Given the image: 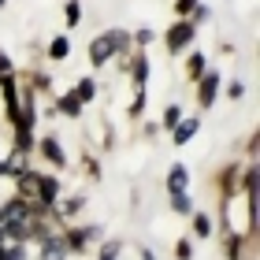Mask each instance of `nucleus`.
<instances>
[{
	"label": "nucleus",
	"instance_id": "nucleus-6",
	"mask_svg": "<svg viewBox=\"0 0 260 260\" xmlns=\"http://www.w3.org/2000/svg\"><path fill=\"white\" fill-rule=\"evenodd\" d=\"M89 60H93V67H104V63L112 60V45H108V34L93 38V45H89Z\"/></svg>",
	"mask_w": 260,
	"mask_h": 260
},
{
	"label": "nucleus",
	"instance_id": "nucleus-9",
	"mask_svg": "<svg viewBox=\"0 0 260 260\" xmlns=\"http://www.w3.org/2000/svg\"><path fill=\"white\" fill-rule=\"evenodd\" d=\"M171 134H175V145H186V141H190V138L197 134V119H186V123H179V126L171 130Z\"/></svg>",
	"mask_w": 260,
	"mask_h": 260
},
{
	"label": "nucleus",
	"instance_id": "nucleus-16",
	"mask_svg": "<svg viewBox=\"0 0 260 260\" xmlns=\"http://www.w3.org/2000/svg\"><path fill=\"white\" fill-rule=\"evenodd\" d=\"M145 78H149V60H145V56H138V60H134V86L145 89Z\"/></svg>",
	"mask_w": 260,
	"mask_h": 260
},
{
	"label": "nucleus",
	"instance_id": "nucleus-7",
	"mask_svg": "<svg viewBox=\"0 0 260 260\" xmlns=\"http://www.w3.org/2000/svg\"><path fill=\"white\" fill-rule=\"evenodd\" d=\"M186 182H190L186 168H182V164H175V168L168 171V193H179V190H186Z\"/></svg>",
	"mask_w": 260,
	"mask_h": 260
},
{
	"label": "nucleus",
	"instance_id": "nucleus-35",
	"mask_svg": "<svg viewBox=\"0 0 260 260\" xmlns=\"http://www.w3.org/2000/svg\"><path fill=\"white\" fill-rule=\"evenodd\" d=\"M0 175H8V160H0Z\"/></svg>",
	"mask_w": 260,
	"mask_h": 260
},
{
	"label": "nucleus",
	"instance_id": "nucleus-2",
	"mask_svg": "<svg viewBox=\"0 0 260 260\" xmlns=\"http://www.w3.org/2000/svg\"><path fill=\"white\" fill-rule=\"evenodd\" d=\"M56 193H60V182L49 179V175H41V182H38V205H41V212L56 208Z\"/></svg>",
	"mask_w": 260,
	"mask_h": 260
},
{
	"label": "nucleus",
	"instance_id": "nucleus-34",
	"mask_svg": "<svg viewBox=\"0 0 260 260\" xmlns=\"http://www.w3.org/2000/svg\"><path fill=\"white\" fill-rule=\"evenodd\" d=\"M141 260H156V256H152V249H145V245H141Z\"/></svg>",
	"mask_w": 260,
	"mask_h": 260
},
{
	"label": "nucleus",
	"instance_id": "nucleus-20",
	"mask_svg": "<svg viewBox=\"0 0 260 260\" xmlns=\"http://www.w3.org/2000/svg\"><path fill=\"white\" fill-rule=\"evenodd\" d=\"M119 253H123V242H119V238L101 245V260H119Z\"/></svg>",
	"mask_w": 260,
	"mask_h": 260
},
{
	"label": "nucleus",
	"instance_id": "nucleus-27",
	"mask_svg": "<svg viewBox=\"0 0 260 260\" xmlns=\"http://www.w3.org/2000/svg\"><path fill=\"white\" fill-rule=\"evenodd\" d=\"M152 38H156V34H152V30L145 26V30H138V34H134V38H130V41H138V45H149Z\"/></svg>",
	"mask_w": 260,
	"mask_h": 260
},
{
	"label": "nucleus",
	"instance_id": "nucleus-5",
	"mask_svg": "<svg viewBox=\"0 0 260 260\" xmlns=\"http://www.w3.org/2000/svg\"><path fill=\"white\" fill-rule=\"evenodd\" d=\"M67 242L63 238H56V234H49V238L41 242V260H67Z\"/></svg>",
	"mask_w": 260,
	"mask_h": 260
},
{
	"label": "nucleus",
	"instance_id": "nucleus-33",
	"mask_svg": "<svg viewBox=\"0 0 260 260\" xmlns=\"http://www.w3.org/2000/svg\"><path fill=\"white\" fill-rule=\"evenodd\" d=\"M208 15H212V11H208V8H205V4H201V8H197V11H193V19H197V22H205V19H208Z\"/></svg>",
	"mask_w": 260,
	"mask_h": 260
},
{
	"label": "nucleus",
	"instance_id": "nucleus-4",
	"mask_svg": "<svg viewBox=\"0 0 260 260\" xmlns=\"http://www.w3.org/2000/svg\"><path fill=\"white\" fill-rule=\"evenodd\" d=\"M0 231H4V238H11V242H26L30 238V219H4L0 223Z\"/></svg>",
	"mask_w": 260,
	"mask_h": 260
},
{
	"label": "nucleus",
	"instance_id": "nucleus-37",
	"mask_svg": "<svg viewBox=\"0 0 260 260\" xmlns=\"http://www.w3.org/2000/svg\"><path fill=\"white\" fill-rule=\"evenodd\" d=\"M0 223H4V212H0Z\"/></svg>",
	"mask_w": 260,
	"mask_h": 260
},
{
	"label": "nucleus",
	"instance_id": "nucleus-3",
	"mask_svg": "<svg viewBox=\"0 0 260 260\" xmlns=\"http://www.w3.org/2000/svg\"><path fill=\"white\" fill-rule=\"evenodd\" d=\"M216 89H219V75H216V71H208V75L201 78V86H197L201 108H212V101H216Z\"/></svg>",
	"mask_w": 260,
	"mask_h": 260
},
{
	"label": "nucleus",
	"instance_id": "nucleus-11",
	"mask_svg": "<svg viewBox=\"0 0 260 260\" xmlns=\"http://www.w3.org/2000/svg\"><path fill=\"white\" fill-rule=\"evenodd\" d=\"M171 208H175V212H182V216H190V212H193V197L186 193V190L171 193Z\"/></svg>",
	"mask_w": 260,
	"mask_h": 260
},
{
	"label": "nucleus",
	"instance_id": "nucleus-13",
	"mask_svg": "<svg viewBox=\"0 0 260 260\" xmlns=\"http://www.w3.org/2000/svg\"><path fill=\"white\" fill-rule=\"evenodd\" d=\"M108 45H112V52H126L130 49V34L126 30H108Z\"/></svg>",
	"mask_w": 260,
	"mask_h": 260
},
{
	"label": "nucleus",
	"instance_id": "nucleus-19",
	"mask_svg": "<svg viewBox=\"0 0 260 260\" xmlns=\"http://www.w3.org/2000/svg\"><path fill=\"white\" fill-rule=\"evenodd\" d=\"M67 52H71V41H67V38H56V41L49 45V56H52V60H67Z\"/></svg>",
	"mask_w": 260,
	"mask_h": 260
},
{
	"label": "nucleus",
	"instance_id": "nucleus-24",
	"mask_svg": "<svg viewBox=\"0 0 260 260\" xmlns=\"http://www.w3.org/2000/svg\"><path fill=\"white\" fill-rule=\"evenodd\" d=\"M201 71H205V52H193V56H190V75L197 78Z\"/></svg>",
	"mask_w": 260,
	"mask_h": 260
},
{
	"label": "nucleus",
	"instance_id": "nucleus-8",
	"mask_svg": "<svg viewBox=\"0 0 260 260\" xmlns=\"http://www.w3.org/2000/svg\"><path fill=\"white\" fill-rule=\"evenodd\" d=\"M41 152L56 164V168H63V164H67V156H63V149H60V141H56V138H45L41 141Z\"/></svg>",
	"mask_w": 260,
	"mask_h": 260
},
{
	"label": "nucleus",
	"instance_id": "nucleus-31",
	"mask_svg": "<svg viewBox=\"0 0 260 260\" xmlns=\"http://www.w3.org/2000/svg\"><path fill=\"white\" fill-rule=\"evenodd\" d=\"M8 75H11V60H8L4 52H0V78H8Z\"/></svg>",
	"mask_w": 260,
	"mask_h": 260
},
{
	"label": "nucleus",
	"instance_id": "nucleus-10",
	"mask_svg": "<svg viewBox=\"0 0 260 260\" xmlns=\"http://www.w3.org/2000/svg\"><path fill=\"white\" fill-rule=\"evenodd\" d=\"M38 182H41V175H34V171H22L19 175V193H34V197H38Z\"/></svg>",
	"mask_w": 260,
	"mask_h": 260
},
{
	"label": "nucleus",
	"instance_id": "nucleus-1",
	"mask_svg": "<svg viewBox=\"0 0 260 260\" xmlns=\"http://www.w3.org/2000/svg\"><path fill=\"white\" fill-rule=\"evenodd\" d=\"M190 41H193V22H175V26L168 30V49H171V56L182 52Z\"/></svg>",
	"mask_w": 260,
	"mask_h": 260
},
{
	"label": "nucleus",
	"instance_id": "nucleus-18",
	"mask_svg": "<svg viewBox=\"0 0 260 260\" xmlns=\"http://www.w3.org/2000/svg\"><path fill=\"white\" fill-rule=\"evenodd\" d=\"M193 234H197V238H208V234H212V219L205 216V212L193 216Z\"/></svg>",
	"mask_w": 260,
	"mask_h": 260
},
{
	"label": "nucleus",
	"instance_id": "nucleus-30",
	"mask_svg": "<svg viewBox=\"0 0 260 260\" xmlns=\"http://www.w3.org/2000/svg\"><path fill=\"white\" fill-rule=\"evenodd\" d=\"M193 256V245L190 242H179V260H190Z\"/></svg>",
	"mask_w": 260,
	"mask_h": 260
},
{
	"label": "nucleus",
	"instance_id": "nucleus-26",
	"mask_svg": "<svg viewBox=\"0 0 260 260\" xmlns=\"http://www.w3.org/2000/svg\"><path fill=\"white\" fill-rule=\"evenodd\" d=\"M26 256V245H11V249H4V260H22Z\"/></svg>",
	"mask_w": 260,
	"mask_h": 260
},
{
	"label": "nucleus",
	"instance_id": "nucleus-22",
	"mask_svg": "<svg viewBox=\"0 0 260 260\" xmlns=\"http://www.w3.org/2000/svg\"><path fill=\"white\" fill-rule=\"evenodd\" d=\"M78 19H82V8H78V0H67V22H71V26H78Z\"/></svg>",
	"mask_w": 260,
	"mask_h": 260
},
{
	"label": "nucleus",
	"instance_id": "nucleus-21",
	"mask_svg": "<svg viewBox=\"0 0 260 260\" xmlns=\"http://www.w3.org/2000/svg\"><path fill=\"white\" fill-rule=\"evenodd\" d=\"M15 145H19V152H30V145H34V134L26 126H19V134H15Z\"/></svg>",
	"mask_w": 260,
	"mask_h": 260
},
{
	"label": "nucleus",
	"instance_id": "nucleus-12",
	"mask_svg": "<svg viewBox=\"0 0 260 260\" xmlns=\"http://www.w3.org/2000/svg\"><path fill=\"white\" fill-rule=\"evenodd\" d=\"M56 108H60L63 115H82V101L75 97V93H67V97H60V101H56Z\"/></svg>",
	"mask_w": 260,
	"mask_h": 260
},
{
	"label": "nucleus",
	"instance_id": "nucleus-32",
	"mask_svg": "<svg viewBox=\"0 0 260 260\" xmlns=\"http://www.w3.org/2000/svg\"><path fill=\"white\" fill-rule=\"evenodd\" d=\"M197 0H175V11H193Z\"/></svg>",
	"mask_w": 260,
	"mask_h": 260
},
{
	"label": "nucleus",
	"instance_id": "nucleus-17",
	"mask_svg": "<svg viewBox=\"0 0 260 260\" xmlns=\"http://www.w3.org/2000/svg\"><path fill=\"white\" fill-rule=\"evenodd\" d=\"M179 123H182V108H179V104H168V108H164V126L175 130Z\"/></svg>",
	"mask_w": 260,
	"mask_h": 260
},
{
	"label": "nucleus",
	"instance_id": "nucleus-15",
	"mask_svg": "<svg viewBox=\"0 0 260 260\" xmlns=\"http://www.w3.org/2000/svg\"><path fill=\"white\" fill-rule=\"evenodd\" d=\"M63 242H67V249H75V253H82V249L89 245V242H86V231H82V227L67 231V238H63Z\"/></svg>",
	"mask_w": 260,
	"mask_h": 260
},
{
	"label": "nucleus",
	"instance_id": "nucleus-23",
	"mask_svg": "<svg viewBox=\"0 0 260 260\" xmlns=\"http://www.w3.org/2000/svg\"><path fill=\"white\" fill-rule=\"evenodd\" d=\"M227 253H231V260H238V253H242V234H231V238H227Z\"/></svg>",
	"mask_w": 260,
	"mask_h": 260
},
{
	"label": "nucleus",
	"instance_id": "nucleus-14",
	"mask_svg": "<svg viewBox=\"0 0 260 260\" xmlns=\"http://www.w3.org/2000/svg\"><path fill=\"white\" fill-rule=\"evenodd\" d=\"M75 97H78L82 104H86V101H93V97H97V82H93V78H82L78 86H75Z\"/></svg>",
	"mask_w": 260,
	"mask_h": 260
},
{
	"label": "nucleus",
	"instance_id": "nucleus-38",
	"mask_svg": "<svg viewBox=\"0 0 260 260\" xmlns=\"http://www.w3.org/2000/svg\"><path fill=\"white\" fill-rule=\"evenodd\" d=\"M0 260H4V249H0Z\"/></svg>",
	"mask_w": 260,
	"mask_h": 260
},
{
	"label": "nucleus",
	"instance_id": "nucleus-36",
	"mask_svg": "<svg viewBox=\"0 0 260 260\" xmlns=\"http://www.w3.org/2000/svg\"><path fill=\"white\" fill-rule=\"evenodd\" d=\"M4 4H8V0H0V8H4Z\"/></svg>",
	"mask_w": 260,
	"mask_h": 260
},
{
	"label": "nucleus",
	"instance_id": "nucleus-29",
	"mask_svg": "<svg viewBox=\"0 0 260 260\" xmlns=\"http://www.w3.org/2000/svg\"><path fill=\"white\" fill-rule=\"evenodd\" d=\"M242 93H245V86H242V82H231V86H227V97H231V101H238Z\"/></svg>",
	"mask_w": 260,
	"mask_h": 260
},
{
	"label": "nucleus",
	"instance_id": "nucleus-28",
	"mask_svg": "<svg viewBox=\"0 0 260 260\" xmlns=\"http://www.w3.org/2000/svg\"><path fill=\"white\" fill-rule=\"evenodd\" d=\"M141 108H145V93L138 89V97H134V104H130V115H141Z\"/></svg>",
	"mask_w": 260,
	"mask_h": 260
},
{
	"label": "nucleus",
	"instance_id": "nucleus-25",
	"mask_svg": "<svg viewBox=\"0 0 260 260\" xmlns=\"http://www.w3.org/2000/svg\"><path fill=\"white\" fill-rule=\"evenodd\" d=\"M82 205H86V197H71V201H67V205L60 208V212H63V216H75V212H78Z\"/></svg>",
	"mask_w": 260,
	"mask_h": 260
}]
</instances>
